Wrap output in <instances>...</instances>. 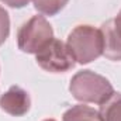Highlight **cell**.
I'll return each instance as SVG.
<instances>
[{
  "instance_id": "1",
  "label": "cell",
  "mask_w": 121,
  "mask_h": 121,
  "mask_svg": "<svg viewBox=\"0 0 121 121\" xmlns=\"http://www.w3.org/2000/svg\"><path fill=\"white\" fill-rule=\"evenodd\" d=\"M69 91L72 96L82 103L103 104L114 93L113 85L104 76L85 69L76 72L69 83Z\"/></svg>"
},
{
  "instance_id": "2",
  "label": "cell",
  "mask_w": 121,
  "mask_h": 121,
  "mask_svg": "<svg viewBox=\"0 0 121 121\" xmlns=\"http://www.w3.org/2000/svg\"><path fill=\"white\" fill-rule=\"evenodd\" d=\"M66 47L78 63H90L103 55L104 41L101 30L89 24L76 26L68 35Z\"/></svg>"
},
{
  "instance_id": "3",
  "label": "cell",
  "mask_w": 121,
  "mask_h": 121,
  "mask_svg": "<svg viewBox=\"0 0 121 121\" xmlns=\"http://www.w3.org/2000/svg\"><path fill=\"white\" fill-rule=\"evenodd\" d=\"M54 38V30L44 16H34L17 32L18 49L26 54H38Z\"/></svg>"
},
{
  "instance_id": "4",
  "label": "cell",
  "mask_w": 121,
  "mask_h": 121,
  "mask_svg": "<svg viewBox=\"0 0 121 121\" xmlns=\"http://www.w3.org/2000/svg\"><path fill=\"white\" fill-rule=\"evenodd\" d=\"M35 60L39 68L51 73H63L75 66V59L66 44L56 38H52L38 54H35Z\"/></svg>"
},
{
  "instance_id": "5",
  "label": "cell",
  "mask_w": 121,
  "mask_h": 121,
  "mask_svg": "<svg viewBox=\"0 0 121 121\" xmlns=\"http://www.w3.org/2000/svg\"><path fill=\"white\" fill-rule=\"evenodd\" d=\"M0 107L4 113L13 117H21L30 111V94L20 86H11L4 94L0 96Z\"/></svg>"
},
{
  "instance_id": "6",
  "label": "cell",
  "mask_w": 121,
  "mask_h": 121,
  "mask_svg": "<svg viewBox=\"0 0 121 121\" xmlns=\"http://www.w3.org/2000/svg\"><path fill=\"white\" fill-rule=\"evenodd\" d=\"M100 30H101L103 41H104L103 55L108 60H114V62L121 60V35L114 27L113 18L103 23Z\"/></svg>"
},
{
  "instance_id": "7",
  "label": "cell",
  "mask_w": 121,
  "mask_h": 121,
  "mask_svg": "<svg viewBox=\"0 0 121 121\" xmlns=\"http://www.w3.org/2000/svg\"><path fill=\"white\" fill-rule=\"evenodd\" d=\"M62 121H101V118L99 111L94 110L93 107L76 104L63 113Z\"/></svg>"
},
{
  "instance_id": "8",
  "label": "cell",
  "mask_w": 121,
  "mask_h": 121,
  "mask_svg": "<svg viewBox=\"0 0 121 121\" xmlns=\"http://www.w3.org/2000/svg\"><path fill=\"white\" fill-rule=\"evenodd\" d=\"M101 121H121V93H113L108 100L100 104Z\"/></svg>"
},
{
  "instance_id": "9",
  "label": "cell",
  "mask_w": 121,
  "mask_h": 121,
  "mask_svg": "<svg viewBox=\"0 0 121 121\" xmlns=\"http://www.w3.org/2000/svg\"><path fill=\"white\" fill-rule=\"evenodd\" d=\"M69 0H32L34 7L44 16H55L65 9Z\"/></svg>"
},
{
  "instance_id": "10",
  "label": "cell",
  "mask_w": 121,
  "mask_h": 121,
  "mask_svg": "<svg viewBox=\"0 0 121 121\" xmlns=\"http://www.w3.org/2000/svg\"><path fill=\"white\" fill-rule=\"evenodd\" d=\"M10 34V16L4 7L0 6V45L6 42Z\"/></svg>"
},
{
  "instance_id": "11",
  "label": "cell",
  "mask_w": 121,
  "mask_h": 121,
  "mask_svg": "<svg viewBox=\"0 0 121 121\" xmlns=\"http://www.w3.org/2000/svg\"><path fill=\"white\" fill-rule=\"evenodd\" d=\"M0 1L7 4L11 9H23L30 3V0H0Z\"/></svg>"
},
{
  "instance_id": "12",
  "label": "cell",
  "mask_w": 121,
  "mask_h": 121,
  "mask_svg": "<svg viewBox=\"0 0 121 121\" xmlns=\"http://www.w3.org/2000/svg\"><path fill=\"white\" fill-rule=\"evenodd\" d=\"M113 23H114V27H116V30L118 31V34L121 35V10L118 11L117 17H116V18H113Z\"/></svg>"
},
{
  "instance_id": "13",
  "label": "cell",
  "mask_w": 121,
  "mask_h": 121,
  "mask_svg": "<svg viewBox=\"0 0 121 121\" xmlns=\"http://www.w3.org/2000/svg\"><path fill=\"white\" fill-rule=\"evenodd\" d=\"M44 121H56V120H54V118H47V120H44Z\"/></svg>"
}]
</instances>
